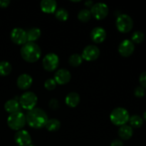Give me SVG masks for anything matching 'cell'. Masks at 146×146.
<instances>
[{"label":"cell","mask_w":146,"mask_h":146,"mask_svg":"<svg viewBox=\"0 0 146 146\" xmlns=\"http://www.w3.org/2000/svg\"><path fill=\"white\" fill-rule=\"evenodd\" d=\"M27 123L34 128H41L46 125L48 118L46 113L40 108H34L29 110L26 115Z\"/></svg>","instance_id":"cell-1"},{"label":"cell","mask_w":146,"mask_h":146,"mask_svg":"<svg viewBox=\"0 0 146 146\" xmlns=\"http://www.w3.org/2000/svg\"><path fill=\"white\" fill-rule=\"evenodd\" d=\"M21 57L29 63H34L38 61L41 56V49L39 46L35 42H29L21 46Z\"/></svg>","instance_id":"cell-2"},{"label":"cell","mask_w":146,"mask_h":146,"mask_svg":"<svg viewBox=\"0 0 146 146\" xmlns=\"http://www.w3.org/2000/svg\"><path fill=\"white\" fill-rule=\"evenodd\" d=\"M27 123L26 115L21 111L11 113L7 118V125L14 131L21 130Z\"/></svg>","instance_id":"cell-3"},{"label":"cell","mask_w":146,"mask_h":146,"mask_svg":"<svg viewBox=\"0 0 146 146\" xmlns=\"http://www.w3.org/2000/svg\"><path fill=\"white\" fill-rule=\"evenodd\" d=\"M129 113L125 108L122 107H118L114 108L111 113L110 119L111 121L115 125L121 126L125 125L129 121Z\"/></svg>","instance_id":"cell-4"},{"label":"cell","mask_w":146,"mask_h":146,"mask_svg":"<svg viewBox=\"0 0 146 146\" xmlns=\"http://www.w3.org/2000/svg\"><path fill=\"white\" fill-rule=\"evenodd\" d=\"M37 101H38V98L36 95L32 91H26L19 98L20 106L24 109L28 110V111L35 108Z\"/></svg>","instance_id":"cell-5"},{"label":"cell","mask_w":146,"mask_h":146,"mask_svg":"<svg viewBox=\"0 0 146 146\" xmlns=\"http://www.w3.org/2000/svg\"><path fill=\"white\" fill-rule=\"evenodd\" d=\"M115 25L119 31L122 33H128L133 29V21L129 15L126 14H122L117 17Z\"/></svg>","instance_id":"cell-6"},{"label":"cell","mask_w":146,"mask_h":146,"mask_svg":"<svg viewBox=\"0 0 146 146\" xmlns=\"http://www.w3.org/2000/svg\"><path fill=\"white\" fill-rule=\"evenodd\" d=\"M59 64V58L58 55L54 53H48L42 60L43 67L48 71H54Z\"/></svg>","instance_id":"cell-7"},{"label":"cell","mask_w":146,"mask_h":146,"mask_svg":"<svg viewBox=\"0 0 146 146\" xmlns=\"http://www.w3.org/2000/svg\"><path fill=\"white\" fill-rule=\"evenodd\" d=\"M108 7L106 4L103 2H98L94 4L91 8V13L93 17L96 19L101 20L106 18L108 14Z\"/></svg>","instance_id":"cell-8"},{"label":"cell","mask_w":146,"mask_h":146,"mask_svg":"<svg viewBox=\"0 0 146 146\" xmlns=\"http://www.w3.org/2000/svg\"><path fill=\"white\" fill-rule=\"evenodd\" d=\"M10 38L11 41L15 44L21 45L27 42V31L21 29L20 27H16L14 28L11 31L10 34Z\"/></svg>","instance_id":"cell-9"},{"label":"cell","mask_w":146,"mask_h":146,"mask_svg":"<svg viewBox=\"0 0 146 146\" xmlns=\"http://www.w3.org/2000/svg\"><path fill=\"white\" fill-rule=\"evenodd\" d=\"M100 56V49L97 46L90 44L86 46L83 50L82 56L83 59H85L86 61H91L97 59Z\"/></svg>","instance_id":"cell-10"},{"label":"cell","mask_w":146,"mask_h":146,"mask_svg":"<svg viewBox=\"0 0 146 146\" xmlns=\"http://www.w3.org/2000/svg\"><path fill=\"white\" fill-rule=\"evenodd\" d=\"M14 141L19 146H28L31 144V137L28 131L19 130L14 135Z\"/></svg>","instance_id":"cell-11"},{"label":"cell","mask_w":146,"mask_h":146,"mask_svg":"<svg viewBox=\"0 0 146 146\" xmlns=\"http://www.w3.org/2000/svg\"><path fill=\"white\" fill-rule=\"evenodd\" d=\"M135 46L131 40L125 39L120 43L118 46V52L122 56L128 57L133 53Z\"/></svg>","instance_id":"cell-12"},{"label":"cell","mask_w":146,"mask_h":146,"mask_svg":"<svg viewBox=\"0 0 146 146\" xmlns=\"http://www.w3.org/2000/svg\"><path fill=\"white\" fill-rule=\"evenodd\" d=\"M71 78V74L69 71L66 68H60L56 71L54 78L56 84L60 85H65L68 84Z\"/></svg>","instance_id":"cell-13"},{"label":"cell","mask_w":146,"mask_h":146,"mask_svg":"<svg viewBox=\"0 0 146 146\" xmlns=\"http://www.w3.org/2000/svg\"><path fill=\"white\" fill-rule=\"evenodd\" d=\"M91 38L94 42L99 44L106 38V31L101 27H96L91 31Z\"/></svg>","instance_id":"cell-14"},{"label":"cell","mask_w":146,"mask_h":146,"mask_svg":"<svg viewBox=\"0 0 146 146\" xmlns=\"http://www.w3.org/2000/svg\"><path fill=\"white\" fill-rule=\"evenodd\" d=\"M33 83V78L29 74H22L17 78V84L20 89L27 90L31 87Z\"/></svg>","instance_id":"cell-15"},{"label":"cell","mask_w":146,"mask_h":146,"mask_svg":"<svg viewBox=\"0 0 146 146\" xmlns=\"http://www.w3.org/2000/svg\"><path fill=\"white\" fill-rule=\"evenodd\" d=\"M56 7L57 3L55 0H42L40 3L41 10L45 13H54Z\"/></svg>","instance_id":"cell-16"},{"label":"cell","mask_w":146,"mask_h":146,"mask_svg":"<svg viewBox=\"0 0 146 146\" xmlns=\"http://www.w3.org/2000/svg\"><path fill=\"white\" fill-rule=\"evenodd\" d=\"M133 128L131 125L125 124V125L120 126L119 129H118V135L122 140L127 141V140L130 139L133 136Z\"/></svg>","instance_id":"cell-17"},{"label":"cell","mask_w":146,"mask_h":146,"mask_svg":"<svg viewBox=\"0 0 146 146\" xmlns=\"http://www.w3.org/2000/svg\"><path fill=\"white\" fill-rule=\"evenodd\" d=\"M66 104L71 108H75L78 105L80 102V96L76 92H70L67 94L65 98Z\"/></svg>","instance_id":"cell-18"},{"label":"cell","mask_w":146,"mask_h":146,"mask_svg":"<svg viewBox=\"0 0 146 146\" xmlns=\"http://www.w3.org/2000/svg\"><path fill=\"white\" fill-rule=\"evenodd\" d=\"M4 109L10 114L14 113L20 111L21 106H20L19 102L16 99H10L4 104Z\"/></svg>","instance_id":"cell-19"},{"label":"cell","mask_w":146,"mask_h":146,"mask_svg":"<svg viewBox=\"0 0 146 146\" xmlns=\"http://www.w3.org/2000/svg\"><path fill=\"white\" fill-rule=\"evenodd\" d=\"M41 31L39 28L33 27L27 31V41L29 42H34L41 36Z\"/></svg>","instance_id":"cell-20"},{"label":"cell","mask_w":146,"mask_h":146,"mask_svg":"<svg viewBox=\"0 0 146 146\" xmlns=\"http://www.w3.org/2000/svg\"><path fill=\"white\" fill-rule=\"evenodd\" d=\"M45 127L48 131L55 132V131H58L61 127V122L56 118H51V119L48 120Z\"/></svg>","instance_id":"cell-21"},{"label":"cell","mask_w":146,"mask_h":146,"mask_svg":"<svg viewBox=\"0 0 146 146\" xmlns=\"http://www.w3.org/2000/svg\"><path fill=\"white\" fill-rule=\"evenodd\" d=\"M12 70V66L11 64L8 61H3L0 62V76H6L11 73Z\"/></svg>","instance_id":"cell-22"},{"label":"cell","mask_w":146,"mask_h":146,"mask_svg":"<svg viewBox=\"0 0 146 146\" xmlns=\"http://www.w3.org/2000/svg\"><path fill=\"white\" fill-rule=\"evenodd\" d=\"M129 122L131 124V127L135 128H141L143 123V120L140 115H133L129 118Z\"/></svg>","instance_id":"cell-23"},{"label":"cell","mask_w":146,"mask_h":146,"mask_svg":"<svg viewBox=\"0 0 146 146\" xmlns=\"http://www.w3.org/2000/svg\"><path fill=\"white\" fill-rule=\"evenodd\" d=\"M83 61V58L81 55L78 54H74L70 56L68 58V63L71 66L76 67L81 65Z\"/></svg>","instance_id":"cell-24"},{"label":"cell","mask_w":146,"mask_h":146,"mask_svg":"<svg viewBox=\"0 0 146 146\" xmlns=\"http://www.w3.org/2000/svg\"><path fill=\"white\" fill-rule=\"evenodd\" d=\"M91 17V13L88 9H83L78 12V19L82 22H87Z\"/></svg>","instance_id":"cell-25"},{"label":"cell","mask_w":146,"mask_h":146,"mask_svg":"<svg viewBox=\"0 0 146 146\" xmlns=\"http://www.w3.org/2000/svg\"><path fill=\"white\" fill-rule=\"evenodd\" d=\"M55 17L57 19L64 21L68 18V12L66 9L59 8L56 11Z\"/></svg>","instance_id":"cell-26"},{"label":"cell","mask_w":146,"mask_h":146,"mask_svg":"<svg viewBox=\"0 0 146 146\" xmlns=\"http://www.w3.org/2000/svg\"><path fill=\"white\" fill-rule=\"evenodd\" d=\"M145 38V35L141 31H136L132 34L131 36V40L132 42L135 43V44H141L144 41Z\"/></svg>","instance_id":"cell-27"},{"label":"cell","mask_w":146,"mask_h":146,"mask_svg":"<svg viewBox=\"0 0 146 146\" xmlns=\"http://www.w3.org/2000/svg\"><path fill=\"white\" fill-rule=\"evenodd\" d=\"M44 87L48 91H53L56 87V82L54 78H48L44 82Z\"/></svg>","instance_id":"cell-28"},{"label":"cell","mask_w":146,"mask_h":146,"mask_svg":"<svg viewBox=\"0 0 146 146\" xmlns=\"http://www.w3.org/2000/svg\"><path fill=\"white\" fill-rule=\"evenodd\" d=\"M48 106L52 110H57L59 108L60 105L58 100L56 99V98H51L48 102Z\"/></svg>","instance_id":"cell-29"},{"label":"cell","mask_w":146,"mask_h":146,"mask_svg":"<svg viewBox=\"0 0 146 146\" xmlns=\"http://www.w3.org/2000/svg\"><path fill=\"white\" fill-rule=\"evenodd\" d=\"M134 94L138 98H142L145 95V89L142 86H138L134 90Z\"/></svg>","instance_id":"cell-30"},{"label":"cell","mask_w":146,"mask_h":146,"mask_svg":"<svg viewBox=\"0 0 146 146\" xmlns=\"http://www.w3.org/2000/svg\"><path fill=\"white\" fill-rule=\"evenodd\" d=\"M139 82L143 88H146V71L141 74L139 76Z\"/></svg>","instance_id":"cell-31"},{"label":"cell","mask_w":146,"mask_h":146,"mask_svg":"<svg viewBox=\"0 0 146 146\" xmlns=\"http://www.w3.org/2000/svg\"><path fill=\"white\" fill-rule=\"evenodd\" d=\"M111 146H123V143L119 139H115L111 142Z\"/></svg>","instance_id":"cell-32"},{"label":"cell","mask_w":146,"mask_h":146,"mask_svg":"<svg viewBox=\"0 0 146 146\" xmlns=\"http://www.w3.org/2000/svg\"><path fill=\"white\" fill-rule=\"evenodd\" d=\"M10 4L9 0H0V7L2 8H5L9 6Z\"/></svg>","instance_id":"cell-33"},{"label":"cell","mask_w":146,"mask_h":146,"mask_svg":"<svg viewBox=\"0 0 146 146\" xmlns=\"http://www.w3.org/2000/svg\"><path fill=\"white\" fill-rule=\"evenodd\" d=\"M85 5L87 7H92V6L94 5V1H91V0H88L85 2Z\"/></svg>","instance_id":"cell-34"},{"label":"cell","mask_w":146,"mask_h":146,"mask_svg":"<svg viewBox=\"0 0 146 146\" xmlns=\"http://www.w3.org/2000/svg\"><path fill=\"white\" fill-rule=\"evenodd\" d=\"M143 118L146 121V111L144 112V113H143Z\"/></svg>","instance_id":"cell-35"},{"label":"cell","mask_w":146,"mask_h":146,"mask_svg":"<svg viewBox=\"0 0 146 146\" xmlns=\"http://www.w3.org/2000/svg\"><path fill=\"white\" fill-rule=\"evenodd\" d=\"M28 146H36V145H32V144H30L29 145H28Z\"/></svg>","instance_id":"cell-36"}]
</instances>
